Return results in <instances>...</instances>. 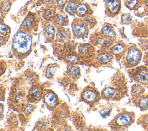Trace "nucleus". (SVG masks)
<instances>
[{
	"instance_id": "4468645a",
	"label": "nucleus",
	"mask_w": 148,
	"mask_h": 131,
	"mask_svg": "<svg viewBox=\"0 0 148 131\" xmlns=\"http://www.w3.org/2000/svg\"><path fill=\"white\" fill-rule=\"evenodd\" d=\"M103 93L106 96L112 98L116 95V90L112 88H107L105 89Z\"/></svg>"
},
{
	"instance_id": "f3484780",
	"label": "nucleus",
	"mask_w": 148,
	"mask_h": 131,
	"mask_svg": "<svg viewBox=\"0 0 148 131\" xmlns=\"http://www.w3.org/2000/svg\"><path fill=\"white\" fill-rule=\"evenodd\" d=\"M33 20H34V18L32 17H28L27 19H25L24 20V21L23 22V25L24 28H28L31 26V25L32 24V23Z\"/></svg>"
},
{
	"instance_id": "39448f33",
	"label": "nucleus",
	"mask_w": 148,
	"mask_h": 131,
	"mask_svg": "<svg viewBox=\"0 0 148 131\" xmlns=\"http://www.w3.org/2000/svg\"><path fill=\"white\" fill-rule=\"evenodd\" d=\"M73 32L75 35L80 36L85 34L87 32V29L84 25L82 24H77L74 26Z\"/></svg>"
},
{
	"instance_id": "a878e982",
	"label": "nucleus",
	"mask_w": 148,
	"mask_h": 131,
	"mask_svg": "<svg viewBox=\"0 0 148 131\" xmlns=\"http://www.w3.org/2000/svg\"><path fill=\"white\" fill-rule=\"evenodd\" d=\"M87 47L86 46H82L80 47L79 51L82 53H84L87 51Z\"/></svg>"
},
{
	"instance_id": "c756f323",
	"label": "nucleus",
	"mask_w": 148,
	"mask_h": 131,
	"mask_svg": "<svg viewBox=\"0 0 148 131\" xmlns=\"http://www.w3.org/2000/svg\"><path fill=\"white\" fill-rule=\"evenodd\" d=\"M46 1H50V0H46Z\"/></svg>"
},
{
	"instance_id": "20e7f679",
	"label": "nucleus",
	"mask_w": 148,
	"mask_h": 131,
	"mask_svg": "<svg viewBox=\"0 0 148 131\" xmlns=\"http://www.w3.org/2000/svg\"><path fill=\"white\" fill-rule=\"evenodd\" d=\"M137 80L143 84H148V70L143 69L136 74Z\"/></svg>"
},
{
	"instance_id": "6ab92c4d",
	"label": "nucleus",
	"mask_w": 148,
	"mask_h": 131,
	"mask_svg": "<svg viewBox=\"0 0 148 131\" xmlns=\"http://www.w3.org/2000/svg\"><path fill=\"white\" fill-rule=\"evenodd\" d=\"M69 72L73 76H77L79 74V69L76 66H72L70 68Z\"/></svg>"
},
{
	"instance_id": "bb28decb",
	"label": "nucleus",
	"mask_w": 148,
	"mask_h": 131,
	"mask_svg": "<svg viewBox=\"0 0 148 131\" xmlns=\"http://www.w3.org/2000/svg\"><path fill=\"white\" fill-rule=\"evenodd\" d=\"M115 0H106L108 3H111V2H113Z\"/></svg>"
},
{
	"instance_id": "f03ea898",
	"label": "nucleus",
	"mask_w": 148,
	"mask_h": 131,
	"mask_svg": "<svg viewBox=\"0 0 148 131\" xmlns=\"http://www.w3.org/2000/svg\"><path fill=\"white\" fill-rule=\"evenodd\" d=\"M140 58V51L135 48L130 49L127 54V59L128 61L133 65H135L138 62Z\"/></svg>"
},
{
	"instance_id": "0eeeda50",
	"label": "nucleus",
	"mask_w": 148,
	"mask_h": 131,
	"mask_svg": "<svg viewBox=\"0 0 148 131\" xmlns=\"http://www.w3.org/2000/svg\"><path fill=\"white\" fill-rule=\"evenodd\" d=\"M46 102L50 106H54L57 102L56 95L53 93H49L45 96Z\"/></svg>"
},
{
	"instance_id": "7ed1b4c3",
	"label": "nucleus",
	"mask_w": 148,
	"mask_h": 131,
	"mask_svg": "<svg viewBox=\"0 0 148 131\" xmlns=\"http://www.w3.org/2000/svg\"><path fill=\"white\" fill-rule=\"evenodd\" d=\"M132 121V116L128 113H123L119 115L116 119V123L119 126H126Z\"/></svg>"
},
{
	"instance_id": "a211bd4d",
	"label": "nucleus",
	"mask_w": 148,
	"mask_h": 131,
	"mask_svg": "<svg viewBox=\"0 0 148 131\" xmlns=\"http://www.w3.org/2000/svg\"><path fill=\"white\" fill-rule=\"evenodd\" d=\"M31 95L33 98L35 99H39L40 96V93L39 89L37 88L32 89V90L31 91Z\"/></svg>"
},
{
	"instance_id": "4be33fe9",
	"label": "nucleus",
	"mask_w": 148,
	"mask_h": 131,
	"mask_svg": "<svg viewBox=\"0 0 148 131\" xmlns=\"http://www.w3.org/2000/svg\"><path fill=\"white\" fill-rule=\"evenodd\" d=\"M122 19H123V21L124 23H129L131 21V16L128 14L123 15V16L122 17Z\"/></svg>"
},
{
	"instance_id": "6e6552de",
	"label": "nucleus",
	"mask_w": 148,
	"mask_h": 131,
	"mask_svg": "<svg viewBox=\"0 0 148 131\" xmlns=\"http://www.w3.org/2000/svg\"><path fill=\"white\" fill-rule=\"evenodd\" d=\"M44 32L45 33V35L49 38H52L54 36V34L55 33V29L51 25H47L44 29Z\"/></svg>"
},
{
	"instance_id": "b1692460",
	"label": "nucleus",
	"mask_w": 148,
	"mask_h": 131,
	"mask_svg": "<svg viewBox=\"0 0 148 131\" xmlns=\"http://www.w3.org/2000/svg\"><path fill=\"white\" fill-rule=\"evenodd\" d=\"M8 31V28L5 25H3V24H1V31L2 33H5L6 32Z\"/></svg>"
},
{
	"instance_id": "f8f14e48",
	"label": "nucleus",
	"mask_w": 148,
	"mask_h": 131,
	"mask_svg": "<svg viewBox=\"0 0 148 131\" xmlns=\"http://www.w3.org/2000/svg\"><path fill=\"white\" fill-rule=\"evenodd\" d=\"M125 50V47L121 44H117L114 46L112 51L114 54H119L122 53Z\"/></svg>"
},
{
	"instance_id": "c85d7f7f",
	"label": "nucleus",
	"mask_w": 148,
	"mask_h": 131,
	"mask_svg": "<svg viewBox=\"0 0 148 131\" xmlns=\"http://www.w3.org/2000/svg\"><path fill=\"white\" fill-rule=\"evenodd\" d=\"M146 2H147V3H148V0H146Z\"/></svg>"
},
{
	"instance_id": "423d86ee",
	"label": "nucleus",
	"mask_w": 148,
	"mask_h": 131,
	"mask_svg": "<svg viewBox=\"0 0 148 131\" xmlns=\"http://www.w3.org/2000/svg\"><path fill=\"white\" fill-rule=\"evenodd\" d=\"M97 94L92 91L87 90L83 93V98L88 101H93L97 98Z\"/></svg>"
},
{
	"instance_id": "f257e3e1",
	"label": "nucleus",
	"mask_w": 148,
	"mask_h": 131,
	"mask_svg": "<svg viewBox=\"0 0 148 131\" xmlns=\"http://www.w3.org/2000/svg\"><path fill=\"white\" fill-rule=\"evenodd\" d=\"M31 44L32 38L28 33L20 32L16 35L14 39V46L19 53L27 52L30 49Z\"/></svg>"
},
{
	"instance_id": "9d476101",
	"label": "nucleus",
	"mask_w": 148,
	"mask_h": 131,
	"mask_svg": "<svg viewBox=\"0 0 148 131\" xmlns=\"http://www.w3.org/2000/svg\"><path fill=\"white\" fill-rule=\"evenodd\" d=\"M98 59L102 62H108L112 59V56L108 53L101 54L98 57Z\"/></svg>"
},
{
	"instance_id": "1a4fd4ad",
	"label": "nucleus",
	"mask_w": 148,
	"mask_h": 131,
	"mask_svg": "<svg viewBox=\"0 0 148 131\" xmlns=\"http://www.w3.org/2000/svg\"><path fill=\"white\" fill-rule=\"evenodd\" d=\"M102 32L103 33L109 36V37H111V38H114L116 36V34L114 33V32L113 31V29L109 27V26H105L103 28H102Z\"/></svg>"
},
{
	"instance_id": "5701e85b",
	"label": "nucleus",
	"mask_w": 148,
	"mask_h": 131,
	"mask_svg": "<svg viewBox=\"0 0 148 131\" xmlns=\"http://www.w3.org/2000/svg\"><path fill=\"white\" fill-rule=\"evenodd\" d=\"M57 21L59 24H63L65 22V18L63 16H59L57 18Z\"/></svg>"
},
{
	"instance_id": "412c9836",
	"label": "nucleus",
	"mask_w": 148,
	"mask_h": 131,
	"mask_svg": "<svg viewBox=\"0 0 148 131\" xmlns=\"http://www.w3.org/2000/svg\"><path fill=\"white\" fill-rule=\"evenodd\" d=\"M138 3V0H127V5L131 8H134Z\"/></svg>"
},
{
	"instance_id": "393cba45",
	"label": "nucleus",
	"mask_w": 148,
	"mask_h": 131,
	"mask_svg": "<svg viewBox=\"0 0 148 131\" xmlns=\"http://www.w3.org/2000/svg\"><path fill=\"white\" fill-rule=\"evenodd\" d=\"M110 112V110L108 108H103L102 111H101V113L102 114V115H107Z\"/></svg>"
},
{
	"instance_id": "ddd939ff",
	"label": "nucleus",
	"mask_w": 148,
	"mask_h": 131,
	"mask_svg": "<svg viewBox=\"0 0 148 131\" xmlns=\"http://www.w3.org/2000/svg\"><path fill=\"white\" fill-rule=\"evenodd\" d=\"M139 106L144 110L148 109V97H143L139 100Z\"/></svg>"
},
{
	"instance_id": "2eb2a0df",
	"label": "nucleus",
	"mask_w": 148,
	"mask_h": 131,
	"mask_svg": "<svg viewBox=\"0 0 148 131\" xmlns=\"http://www.w3.org/2000/svg\"><path fill=\"white\" fill-rule=\"evenodd\" d=\"M87 11V7L84 4L80 5L77 8V12L80 15L84 14Z\"/></svg>"
},
{
	"instance_id": "9b49d317",
	"label": "nucleus",
	"mask_w": 148,
	"mask_h": 131,
	"mask_svg": "<svg viewBox=\"0 0 148 131\" xmlns=\"http://www.w3.org/2000/svg\"><path fill=\"white\" fill-rule=\"evenodd\" d=\"M108 7H109L110 10L112 13H116L119 9V2L116 0L113 2L108 3Z\"/></svg>"
},
{
	"instance_id": "aec40b11",
	"label": "nucleus",
	"mask_w": 148,
	"mask_h": 131,
	"mask_svg": "<svg viewBox=\"0 0 148 131\" xmlns=\"http://www.w3.org/2000/svg\"><path fill=\"white\" fill-rule=\"evenodd\" d=\"M66 59L69 62H71V63H75L79 61L78 57L74 55H71L68 56L67 57Z\"/></svg>"
},
{
	"instance_id": "cd10ccee",
	"label": "nucleus",
	"mask_w": 148,
	"mask_h": 131,
	"mask_svg": "<svg viewBox=\"0 0 148 131\" xmlns=\"http://www.w3.org/2000/svg\"><path fill=\"white\" fill-rule=\"evenodd\" d=\"M62 1V0H61V1H61H61ZM63 1H64V2H63V3H64V2H65V1H64V0H63Z\"/></svg>"
},
{
	"instance_id": "dca6fc26",
	"label": "nucleus",
	"mask_w": 148,
	"mask_h": 131,
	"mask_svg": "<svg viewBox=\"0 0 148 131\" xmlns=\"http://www.w3.org/2000/svg\"><path fill=\"white\" fill-rule=\"evenodd\" d=\"M75 8H76L75 2H74L73 1H71V2H69V3L68 4V5L66 6V10L68 13H72L74 12V11L75 10Z\"/></svg>"
}]
</instances>
